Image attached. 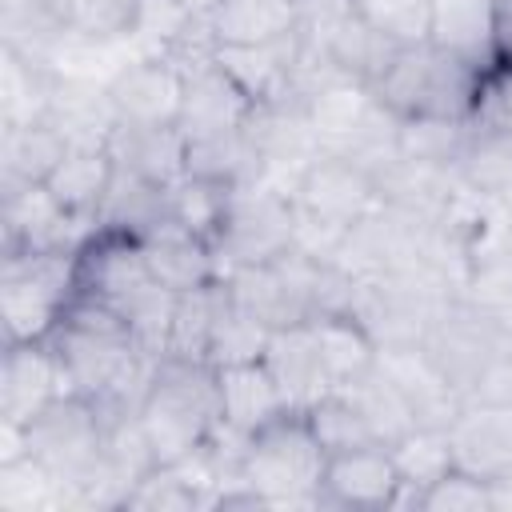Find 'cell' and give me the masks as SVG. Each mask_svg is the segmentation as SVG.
<instances>
[{"label": "cell", "mask_w": 512, "mask_h": 512, "mask_svg": "<svg viewBox=\"0 0 512 512\" xmlns=\"http://www.w3.org/2000/svg\"><path fill=\"white\" fill-rule=\"evenodd\" d=\"M76 296L112 308L128 324L132 340L144 352H152V356L168 352L176 292L156 284L140 240H132L124 232L96 228L80 244V256H76Z\"/></svg>", "instance_id": "1"}, {"label": "cell", "mask_w": 512, "mask_h": 512, "mask_svg": "<svg viewBox=\"0 0 512 512\" xmlns=\"http://www.w3.org/2000/svg\"><path fill=\"white\" fill-rule=\"evenodd\" d=\"M156 464H180L196 456L212 432L224 424L220 408V380L216 368L204 360H176L164 356L148 384V396L136 412Z\"/></svg>", "instance_id": "2"}, {"label": "cell", "mask_w": 512, "mask_h": 512, "mask_svg": "<svg viewBox=\"0 0 512 512\" xmlns=\"http://www.w3.org/2000/svg\"><path fill=\"white\" fill-rule=\"evenodd\" d=\"M296 208V248L332 260L340 240L380 204L372 172L348 156L320 152L288 188Z\"/></svg>", "instance_id": "3"}, {"label": "cell", "mask_w": 512, "mask_h": 512, "mask_svg": "<svg viewBox=\"0 0 512 512\" xmlns=\"http://www.w3.org/2000/svg\"><path fill=\"white\" fill-rule=\"evenodd\" d=\"M328 452L320 448L304 412H280L256 428L240 456V480L264 500V508H316Z\"/></svg>", "instance_id": "4"}, {"label": "cell", "mask_w": 512, "mask_h": 512, "mask_svg": "<svg viewBox=\"0 0 512 512\" xmlns=\"http://www.w3.org/2000/svg\"><path fill=\"white\" fill-rule=\"evenodd\" d=\"M476 76V64L424 40L404 44L372 92L396 120H468Z\"/></svg>", "instance_id": "5"}, {"label": "cell", "mask_w": 512, "mask_h": 512, "mask_svg": "<svg viewBox=\"0 0 512 512\" xmlns=\"http://www.w3.org/2000/svg\"><path fill=\"white\" fill-rule=\"evenodd\" d=\"M76 256L64 252H8L0 256V324L4 344L48 340L76 300Z\"/></svg>", "instance_id": "6"}, {"label": "cell", "mask_w": 512, "mask_h": 512, "mask_svg": "<svg viewBox=\"0 0 512 512\" xmlns=\"http://www.w3.org/2000/svg\"><path fill=\"white\" fill-rule=\"evenodd\" d=\"M296 248V208L292 196L276 184H236L228 192V208L220 220V232L212 240V252L220 260V272L268 264Z\"/></svg>", "instance_id": "7"}, {"label": "cell", "mask_w": 512, "mask_h": 512, "mask_svg": "<svg viewBox=\"0 0 512 512\" xmlns=\"http://www.w3.org/2000/svg\"><path fill=\"white\" fill-rule=\"evenodd\" d=\"M24 452L64 480L76 492V508H84V488L92 484L104 456V416L88 396L68 392L24 428Z\"/></svg>", "instance_id": "8"}, {"label": "cell", "mask_w": 512, "mask_h": 512, "mask_svg": "<svg viewBox=\"0 0 512 512\" xmlns=\"http://www.w3.org/2000/svg\"><path fill=\"white\" fill-rule=\"evenodd\" d=\"M304 116L316 132L320 152H336L356 164H372L376 156L396 148L400 120L376 100V92L368 84L340 76L308 100Z\"/></svg>", "instance_id": "9"}, {"label": "cell", "mask_w": 512, "mask_h": 512, "mask_svg": "<svg viewBox=\"0 0 512 512\" xmlns=\"http://www.w3.org/2000/svg\"><path fill=\"white\" fill-rule=\"evenodd\" d=\"M420 348L444 372V380L456 388V396L468 400L488 380L492 368L512 360V328H504L500 320L484 316L480 308H472L456 296L432 320Z\"/></svg>", "instance_id": "10"}, {"label": "cell", "mask_w": 512, "mask_h": 512, "mask_svg": "<svg viewBox=\"0 0 512 512\" xmlns=\"http://www.w3.org/2000/svg\"><path fill=\"white\" fill-rule=\"evenodd\" d=\"M0 256L8 252H64L80 248L96 228L76 220L52 192L48 184L0 192Z\"/></svg>", "instance_id": "11"}, {"label": "cell", "mask_w": 512, "mask_h": 512, "mask_svg": "<svg viewBox=\"0 0 512 512\" xmlns=\"http://www.w3.org/2000/svg\"><path fill=\"white\" fill-rule=\"evenodd\" d=\"M68 392H72L68 376L48 340L4 344V360H0V424L4 428L24 432L52 400Z\"/></svg>", "instance_id": "12"}, {"label": "cell", "mask_w": 512, "mask_h": 512, "mask_svg": "<svg viewBox=\"0 0 512 512\" xmlns=\"http://www.w3.org/2000/svg\"><path fill=\"white\" fill-rule=\"evenodd\" d=\"M452 464L492 484L512 480V404L464 400L448 424Z\"/></svg>", "instance_id": "13"}, {"label": "cell", "mask_w": 512, "mask_h": 512, "mask_svg": "<svg viewBox=\"0 0 512 512\" xmlns=\"http://www.w3.org/2000/svg\"><path fill=\"white\" fill-rule=\"evenodd\" d=\"M400 472L384 444L336 452L324 464L316 508H396Z\"/></svg>", "instance_id": "14"}, {"label": "cell", "mask_w": 512, "mask_h": 512, "mask_svg": "<svg viewBox=\"0 0 512 512\" xmlns=\"http://www.w3.org/2000/svg\"><path fill=\"white\" fill-rule=\"evenodd\" d=\"M108 96L128 124H176L184 100V72L164 56H132L108 76Z\"/></svg>", "instance_id": "15"}, {"label": "cell", "mask_w": 512, "mask_h": 512, "mask_svg": "<svg viewBox=\"0 0 512 512\" xmlns=\"http://www.w3.org/2000/svg\"><path fill=\"white\" fill-rule=\"evenodd\" d=\"M216 64L236 80V88L256 104H292V80L300 64V36H280L268 44H220ZM296 108V104H292Z\"/></svg>", "instance_id": "16"}, {"label": "cell", "mask_w": 512, "mask_h": 512, "mask_svg": "<svg viewBox=\"0 0 512 512\" xmlns=\"http://www.w3.org/2000/svg\"><path fill=\"white\" fill-rule=\"evenodd\" d=\"M376 368L396 384V392L416 416V428H448L464 404L420 344H384Z\"/></svg>", "instance_id": "17"}, {"label": "cell", "mask_w": 512, "mask_h": 512, "mask_svg": "<svg viewBox=\"0 0 512 512\" xmlns=\"http://www.w3.org/2000/svg\"><path fill=\"white\" fill-rule=\"evenodd\" d=\"M252 100L236 88V80L216 64V56L208 64H196L184 72V100H180V132L184 140L196 136H216V132H232L244 128L252 116Z\"/></svg>", "instance_id": "18"}, {"label": "cell", "mask_w": 512, "mask_h": 512, "mask_svg": "<svg viewBox=\"0 0 512 512\" xmlns=\"http://www.w3.org/2000/svg\"><path fill=\"white\" fill-rule=\"evenodd\" d=\"M300 40L312 44L316 52H324L344 80H356V84H368V88L384 76V68L400 52V44H392L384 32H376L356 8L336 16L332 24H324L316 32H300Z\"/></svg>", "instance_id": "19"}, {"label": "cell", "mask_w": 512, "mask_h": 512, "mask_svg": "<svg viewBox=\"0 0 512 512\" xmlns=\"http://www.w3.org/2000/svg\"><path fill=\"white\" fill-rule=\"evenodd\" d=\"M260 360H264V368L272 372L284 408H292V412H308L320 396L332 392V380H328V372H324V360H320L312 324L276 328V332L268 336V348H264Z\"/></svg>", "instance_id": "20"}, {"label": "cell", "mask_w": 512, "mask_h": 512, "mask_svg": "<svg viewBox=\"0 0 512 512\" xmlns=\"http://www.w3.org/2000/svg\"><path fill=\"white\" fill-rule=\"evenodd\" d=\"M116 168L144 176L152 184H176L184 176V152L188 140L180 124H128L116 120V128L104 140Z\"/></svg>", "instance_id": "21"}, {"label": "cell", "mask_w": 512, "mask_h": 512, "mask_svg": "<svg viewBox=\"0 0 512 512\" xmlns=\"http://www.w3.org/2000/svg\"><path fill=\"white\" fill-rule=\"evenodd\" d=\"M56 80L60 72L48 60L16 48H0V132L48 120Z\"/></svg>", "instance_id": "22"}, {"label": "cell", "mask_w": 512, "mask_h": 512, "mask_svg": "<svg viewBox=\"0 0 512 512\" xmlns=\"http://www.w3.org/2000/svg\"><path fill=\"white\" fill-rule=\"evenodd\" d=\"M96 228L124 232L132 240H148V236L172 228L168 184H152L144 176H132V172L116 168L112 184H108V196L96 212Z\"/></svg>", "instance_id": "23"}, {"label": "cell", "mask_w": 512, "mask_h": 512, "mask_svg": "<svg viewBox=\"0 0 512 512\" xmlns=\"http://www.w3.org/2000/svg\"><path fill=\"white\" fill-rule=\"evenodd\" d=\"M428 40L476 68L496 64V4L492 0H432Z\"/></svg>", "instance_id": "24"}, {"label": "cell", "mask_w": 512, "mask_h": 512, "mask_svg": "<svg viewBox=\"0 0 512 512\" xmlns=\"http://www.w3.org/2000/svg\"><path fill=\"white\" fill-rule=\"evenodd\" d=\"M68 148H72L68 136L52 120L4 128L0 132V192L48 184V176L56 172V164L64 160Z\"/></svg>", "instance_id": "25"}, {"label": "cell", "mask_w": 512, "mask_h": 512, "mask_svg": "<svg viewBox=\"0 0 512 512\" xmlns=\"http://www.w3.org/2000/svg\"><path fill=\"white\" fill-rule=\"evenodd\" d=\"M140 248H144V260H148V272L156 276V284H164L176 296L192 292V288H204V284L224 276L212 244H204L200 236H192L176 224L140 240Z\"/></svg>", "instance_id": "26"}, {"label": "cell", "mask_w": 512, "mask_h": 512, "mask_svg": "<svg viewBox=\"0 0 512 512\" xmlns=\"http://www.w3.org/2000/svg\"><path fill=\"white\" fill-rule=\"evenodd\" d=\"M220 380V408H224V424L240 436H252L256 428H264L268 420H276L284 408L280 388L272 380V372L264 368V360H244V364H224L216 368Z\"/></svg>", "instance_id": "27"}, {"label": "cell", "mask_w": 512, "mask_h": 512, "mask_svg": "<svg viewBox=\"0 0 512 512\" xmlns=\"http://www.w3.org/2000/svg\"><path fill=\"white\" fill-rule=\"evenodd\" d=\"M48 120L68 136V144H96L104 148L108 132L116 128V108L108 96V80L92 76H60Z\"/></svg>", "instance_id": "28"}, {"label": "cell", "mask_w": 512, "mask_h": 512, "mask_svg": "<svg viewBox=\"0 0 512 512\" xmlns=\"http://www.w3.org/2000/svg\"><path fill=\"white\" fill-rule=\"evenodd\" d=\"M112 156L108 148H96V144H72L64 152V160L56 164V172L48 176V192L84 224L96 228V212L108 196V184H112Z\"/></svg>", "instance_id": "29"}, {"label": "cell", "mask_w": 512, "mask_h": 512, "mask_svg": "<svg viewBox=\"0 0 512 512\" xmlns=\"http://www.w3.org/2000/svg\"><path fill=\"white\" fill-rule=\"evenodd\" d=\"M308 324H312V336H316L324 372L332 380V392L356 384L360 376H368L376 368L380 344L372 340V332L356 316H316Z\"/></svg>", "instance_id": "30"}, {"label": "cell", "mask_w": 512, "mask_h": 512, "mask_svg": "<svg viewBox=\"0 0 512 512\" xmlns=\"http://www.w3.org/2000/svg\"><path fill=\"white\" fill-rule=\"evenodd\" d=\"M208 20L216 44H268L300 28V0H220Z\"/></svg>", "instance_id": "31"}, {"label": "cell", "mask_w": 512, "mask_h": 512, "mask_svg": "<svg viewBox=\"0 0 512 512\" xmlns=\"http://www.w3.org/2000/svg\"><path fill=\"white\" fill-rule=\"evenodd\" d=\"M0 32L4 48L48 60L72 32V0H0Z\"/></svg>", "instance_id": "32"}, {"label": "cell", "mask_w": 512, "mask_h": 512, "mask_svg": "<svg viewBox=\"0 0 512 512\" xmlns=\"http://www.w3.org/2000/svg\"><path fill=\"white\" fill-rule=\"evenodd\" d=\"M76 508V492L56 480L32 452L0 460V512H60Z\"/></svg>", "instance_id": "33"}, {"label": "cell", "mask_w": 512, "mask_h": 512, "mask_svg": "<svg viewBox=\"0 0 512 512\" xmlns=\"http://www.w3.org/2000/svg\"><path fill=\"white\" fill-rule=\"evenodd\" d=\"M396 472H400V492L396 508H420V496L432 480H440L452 468V448H448V428H412L404 440L392 448Z\"/></svg>", "instance_id": "34"}, {"label": "cell", "mask_w": 512, "mask_h": 512, "mask_svg": "<svg viewBox=\"0 0 512 512\" xmlns=\"http://www.w3.org/2000/svg\"><path fill=\"white\" fill-rule=\"evenodd\" d=\"M472 128L468 120H400L396 128V152L404 160L460 172L468 148H472Z\"/></svg>", "instance_id": "35"}, {"label": "cell", "mask_w": 512, "mask_h": 512, "mask_svg": "<svg viewBox=\"0 0 512 512\" xmlns=\"http://www.w3.org/2000/svg\"><path fill=\"white\" fill-rule=\"evenodd\" d=\"M340 392H348V400L360 408V416L368 420L372 436H376L384 448H392L396 440H404V436L416 428L412 408L404 404V396L396 392V384H392L380 368H372L368 376H360L356 384H348V388H340Z\"/></svg>", "instance_id": "36"}, {"label": "cell", "mask_w": 512, "mask_h": 512, "mask_svg": "<svg viewBox=\"0 0 512 512\" xmlns=\"http://www.w3.org/2000/svg\"><path fill=\"white\" fill-rule=\"evenodd\" d=\"M224 280V276H220ZM220 280L180 292L172 308V328H168V352L176 360H204L212 348V324H216V304H220Z\"/></svg>", "instance_id": "37"}, {"label": "cell", "mask_w": 512, "mask_h": 512, "mask_svg": "<svg viewBox=\"0 0 512 512\" xmlns=\"http://www.w3.org/2000/svg\"><path fill=\"white\" fill-rule=\"evenodd\" d=\"M268 336H272V332L232 300L228 280H220V304H216V324H212L208 364H212V368H224V364L260 360L264 348H268Z\"/></svg>", "instance_id": "38"}, {"label": "cell", "mask_w": 512, "mask_h": 512, "mask_svg": "<svg viewBox=\"0 0 512 512\" xmlns=\"http://www.w3.org/2000/svg\"><path fill=\"white\" fill-rule=\"evenodd\" d=\"M228 184H216V180H204V176H180L176 184H168V208H172V224L200 236L204 244L216 240L220 232V220H224V208H228Z\"/></svg>", "instance_id": "39"}, {"label": "cell", "mask_w": 512, "mask_h": 512, "mask_svg": "<svg viewBox=\"0 0 512 512\" xmlns=\"http://www.w3.org/2000/svg\"><path fill=\"white\" fill-rule=\"evenodd\" d=\"M460 300L512 328V256H504L500 248L476 252L460 280Z\"/></svg>", "instance_id": "40"}, {"label": "cell", "mask_w": 512, "mask_h": 512, "mask_svg": "<svg viewBox=\"0 0 512 512\" xmlns=\"http://www.w3.org/2000/svg\"><path fill=\"white\" fill-rule=\"evenodd\" d=\"M308 424H312V432H316V440H320V448L328 452V456H336V452H352V448H364V444H380L376 436H372V428H368V420L360 416V408L348 400V392H328V396H320L308 412Z\"/></svg>", "instance_id": "41"}, {"label": "cell", "mask_w": 512, "mask_h": 512, "mask_svg": "<svg viewBox=\"0 0 512 512\" xmlns=\"http://www.w3.org/2000/svg\"><path fill=\"white\" fill-rule=\"evenodd\" d=\"M468 128L476 140L512 136V64L496 60V64L480 68L476 92L468 104Z\"/></svg>", "instance_id": "42"}, {"label": "cell", "mask_w": 512, "mask_h": 512, "mask_svg": "<svg viewBox=\"0 0 512 512\" xmlns=\"http://www.w3.org/2000/svg\"><path fill=\"white\" fill-rule=\"evenodd\" d=\"M144 0H72V32L100 44H132Z\"/></svg>", "instance_id": "43"}, {"label": "cell", "mask_w": 512, "mask_h": 512, "mask_svg": "<svg viewBox=\"0 0 512 512\" xmlns=\"http://www.w3.org/2000/svg\"><path fill=\"white\" fill-rule=\"evenodd\" d=\"M492 508H500L496 484L456 464L440 480H432L420 496V512H492Z\"/></svg>", "instance_id": "44"}, {"label": "cell", "mask_w": 512, "mask_h": 512, "mask_svg": "<svg viewBox=\"0 0 512 512\" xmlns=\"http://www.w3.org/2000/svg\"><path fill=\"white\" fill-rule=\"evenodd\" d=\"M356 12L392 44H424L432 32V0H352Z\"/></svg>", "instance_id": "45"}, {"label": "cell", "mask_w": 512, "mask_h": 512, "mask_svg": "<svg viewBox=\"0 0 512 512\" xmlns=\"http://www.w3.org/2000/svg\"><path fill=\"white\" fill-rule=\"evenodd\" d=\"M496 60L512 64V0L496 4Z\"/></svg>", "instance_id": "46"}, {"label": "cell", "mask_w": 512, "mask_h": 512, "mask_svg": "<svg viewBox=\"0 0 512 512\" xmlns=\"http://www.w3.org/2000/svg\"><path fill=\"white\" fill-rule=\"evenodd\" d=\"M176 4H180L188 16H212V8H216L220 0H176Z\"/></svg>", "instance_id": "47"}, {"label": "cell", "mask_w": 512, "mask_h": 512, "mask_svg": "<svg viewBox=\"0 0 512 512\" xmlns=\"http://www.w3.org/2000/svg\"><path fill=\"white\" fill-rule=\"evenodd\" d=\"M504 256H512V212H504V228H500V244H496Z\"/></svg>", "instance_id": "48"}, {"label": "cell", "mask_w": 512, "mask_h": 512, "mask_svg": "<svg viewBox=\"0 0 512 512\" xmlns=\"http://www.w3.org/2000/svg\"><path fill=\"white\" fill-rule=\"evenodd\" d=\"M492 4H508V0H492Z\"/></svg>", "instance_id": "49"}]
</instances>
